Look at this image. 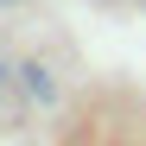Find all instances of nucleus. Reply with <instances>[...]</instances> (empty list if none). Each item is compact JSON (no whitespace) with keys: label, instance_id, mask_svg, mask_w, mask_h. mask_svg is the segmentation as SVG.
Instances as JSON below:
<instances>
[{"label":"nucleus","instance_id":"obj_1","mask_svg":"<svg viewBox=\"0 0 146 146\" xmlns=\"http://www.w3.org/2000/svg\"><path fill=\"white\" fill-rule=\"evenodd\" d=\"M19 83H26V95L44 108V102H57V83H51V70L44 64H19Z\"/></svg>","mask_w":146,"mask_h":146},{"label":"nucleus","instance_id":"obj_2","mask_svg":"<svg viewBox=\"0 0 146 146\" xmlns=\"http://www.w3.org/2000/svg\"><path fill=\"white\" fill-rule=\"evenodd\" d=\"M7 83H13V70H7V64H0V89H7Z\"/></svg>","mask_w":146,"mask_h":146},{"label":"nucleus","instance_id":"obj_3","mask_svg":"<svg viewBox=\"0 0 146 146\" xmlns=\"http://www.w3.org/2000/svg\"><path fill=\"white\" fill-rule=\"evenodd\" d=\"M0 7H13V0H0Z\"/></svg>","mask_w":146,"mask_h":146}]
</instances>
